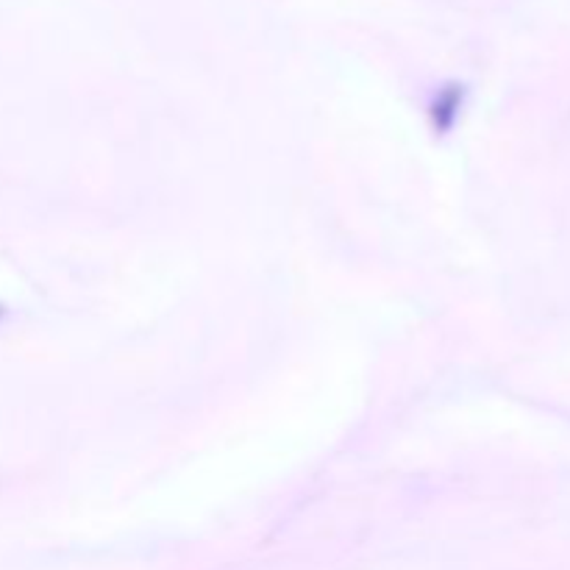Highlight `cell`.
Here are the masks:
<instances>
[]
</instances>
